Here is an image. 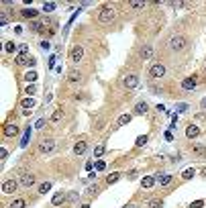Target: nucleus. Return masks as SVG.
<instances>
[{
    "instance_id": "f8f14e48",
    "label": "nucleus",
    "mask_w": 206,
    "mask_h": 208,
    "mask_svg": "<svg viewBox=\"0 0 206 208\" xmlns=\"http://www.w3.org/2000/svg\"><path fill=\"white\" fill-rule=\"evenodd\" d=\"M86 149H88V143H86V141H78V143L74 145V153H76V155L86 153Z\"/></svg>"
},
{
    "instance_id": "6ab92c4d",
    "label": "nucleus",
    "mask_w": 206,
    "mask_h": 208,
    "mask_svg": "<svg viewBox=\"0 0 206 208\" xmlns=\"http://www.w3.org/2000/svg\"><path fill=\"white\" fill-rule=\"evenodd\" d=\"M153 184H155V180H153V178H149V175L141 180V186H143V188H147V190H149V188H153Z\"/></svg>"
},
{
    "instance_id": "5701e85b",
    "label": "nucleus",
    "mask_w": 206,
    "mask_h": 208,
    "mask_svg": "<svg viewBox=\"0 0 206 208\" xmlns=\"http://www.w3.org/2000/svg\"><path fill=\"white\" fill-rule=\"evenodd\" d=\"M10 208H25V198H16V200H12Z\"/></svg>"
},
{
    "instance_id": "37998d69",
    "label": "nucleus",
    "mask_w": 206,
    "mask_h": 208,
    "mask_svg": "<svg viewBox=\"0 0 206 208\" xmlns=\"http://www.w3.org/2000/svg\"><path fill=\"white\" fill-rule=\"evenodd\" d=\"M68 200H69V202H76V200H78V192H69Z\"/></svg>"
},
{
    "instance_id": "ea45409f",
    "label": "nucleus",
    "mask_w": 206,
    "mask_h": 208,
    "mask_svg": "<svg viewBox=\"0 0 206 208\" xmlns=\"http://www.w3.org/2000/svg\"><path fill=\"white\" fill-rule=\"evenodd\" d=\"M29 133H31V129H27V133H25V137H23V141H21V145H27V141H29Z\"/></svg>"
},
{
    "instance_id": "a18cd8bd",
    "label": "nucleus",
    "mask_w": 206,
    "mask_h": 208,
    "mask_svg": "<svg viewBox=\"0 0 206 208\" xmlns=\"http://www.w3.org/2000/svg\"><path fill=\"white\" fill-rule=\"evenodd\" d=\"M35 92H37V88H35V86H27V94H29V96H31V94L35 96Z\"/></svg>"
},
{
    "instance_id": "8fccbe9b",
    "label": "nucleus",
    "mask_w": 206,
    "mask_h": 208,
    "mask_svg": "<svg viewBox=\"0 0 206 208\" xmlns=\"http://www.w3.org/2000/svg\"><path fill=\"white\" fill-rule=\"evenodd\" d=\"M123 208H137V206H133V204H126V206H123Z\"/></svg>"
},
{
    "instance_id": "e433bc0d",
    "label": "nucleus",
    "mask_w": 206,
    "mask_h": 208,
    "mask_svg": "<svg viewBox=\"0 0 206 208\" xmlns=\"http://www.w3.org/2000/svg\"><path fill=\"white\" fill-rule=\"evenodd\" d=\"M43 10H45V12H51V10H55V4H51V2H47L45 6H43Z\"/></svg>"
},
{
    "instance_id": "4468645a",
    "label": "nucleus",
    "mask_w": 206,
    "mask_h": 208,
    "mask_svg": "<svg viewBox=\"0 0 206 208\" xmlns=\"http://www.w3.org/2000/svg\"><path fill=\"white\" fill-rule=\"evenodd\" d=\"M21 14H23V16H29V19H33V21H37L39 10H35V8H23V10H21Z\"/></svg>"
},
{
    "instance_id": "a211bd4d",
    "label": "nucleus",
    "mask_w": 206,
    "mask_h": 208,
    "mask_svg": "<svg viewBox=\"0 0 206 208\" xmlns=\"http://www.w3.org/2000/svg\"><path fill=\"white\" fill-rule=\"evenodd\" d=\"M63 200H65V196H63V194L59 192V194H55V196H53L51 204H53V206H59V204H63Z\"/></svg>"
},
{
    "instance_id": "0eeeda50",
    "label": "nucleus",
    "mask_w": 206,
    "mask_h": 208,
    "mask_svg": "<svg viewBox=\"0 0 206 208\" xmlns=\"http://www.w3.org/2000/svg\"><path fill=\"white\" fill-rule=\"evenodd\" d=\"M196 84H198V76H190V78H186L182 82V88L184 90H194Z\"/></svg>"
},
{
    "instance_id": "1a4fd4ad",
    "label": "nucleus",
    "mask_w": 206,
    "mask_h": 208,
    "mask_svg": "<svg viewBox=\"0 0 206 208\" xmlns=\"http://www.w3.org/2000/svg\"><path fill=\"white\" fill-rule=\"evenodd\" d=\"M35 184V175L33 173H23L21 175V186H25V188H29V186Z\"/></svg>"
},
{
    "instance_id": "2eb2a0df",
    "label": "nucleus",
    "mask_w": 206,
    "mask_h": 208,
    "mask_svg": "<svg viewBox=\"0 0 206 208\" xmlns=\"http://www.w3.org/2000/svg\"><path fill=\"white\" fill-rule=\"evenodd\" d=\"M151 55H153V47L151 45H143L141 47V57L143 59H149Z\"/></svg>"
},
{
    "instance_id": "3c124183",
    "label": "nucleus",
    "mask_w": 206,
    "mask_h": 208,
    "mask_svg": "<svg viewBox=\"0 0 206 208\" xmlns=\"http://www.w3.org/2000/svg\"><path fill=\"white\" fill-rule=\"evenodd\" d=\"M82 208H90V204H84V206H82Z\"/></svg>"
},
{
    "instance_id": "79ce46f5",
    "label": "nucleus",
    "mask_w": 206,
    "mask_h": 208,
    "mask_svg": "<svg viewBox=\"0 0 206 208\" xmlns=\"http://www.w3.org/2000/svg\"><path fill=\"white\" fill-rule=\"evenodd\" d=\"M186 108H188V104H178V106H176V112H184Z\"/></svg>"
},
{
    "instance_id": "a19ab883",
    "label": "nucleus",
    "mask_w": 206,
    "mask_h": 208,
    "mask_svg": "<svg viewBox=\"0 0 206 208\" xmlns=\"http://www.w3.org/2000/svg\"><path fill=\"white\" fill-rule=\"evenodd\" d=\"M6 23H8V19H6V14L2 12V14H0V27H4Z\"/></svg>"
},
{
    "instance_id": "9b49d317",
    "label": "nucleus",
    "mask_w": 206,
    "mask_h": 208,
    "mask_svg": "<svg viewBox=\"0 0 206 208\" xmlns=\"http://www.w3.org/2000/svg\"><path fill=\"white\" fill-rule=\"evenodd\" d=\"M14 190H16V182H14V180H6V182L2 184V192H4V194H10Z\"/></svg>"
},
{
    "instance_id": "393cba45",
    "label": "nucleus",
    "mask_w": 206,
    "mask_h": 208,
    "mask_svg": "<svg viewBox=\"0 0 206 208\" xmlns=\"http://www.w3.org/2000/svg\"><path fill=\"white\" fill-rule=\"evenodd\" d=\"M31 29L37 31V33H43V29H45V27L41 25V21H33V23H31Z\"/></svg>"
},
{
    "instance_id": "09e8293b",
    "label": "nucleus",
    "mask_w": 206,
    "mask_h": 208,
    "mask_svg": "<svg viewBox=\"0 0 206 208\" xmlns=\"http://www.w3.org/2000/svg\"><path fill=\"white\" fill-rule=\"evenodd\" d=\"M200 104H202V108H206V98H204V100H202Z\"/></svg>"
},
{
    "instance_id": "cd10ccee",
    "label": "nucleus",
    "mask_w": 206,
    "mask_h": 208,
    "mask_svg": "<svg viewBox=\"0 0 206 208\" xmlns=\"http://www.w3.org/2000/svg\"><path fill=\"white\" fill-rule=\"evenodd\" d=\"M25 80H27V82H35V80H37V71H35V69H33V71H27Z\"/></svg>"
},
{
    "instance_id": "423d86ee",
    "label": "nucleus",
    "mask_w": 206,
    "mask_h": 208,
    "mask_svg": "<svg viewBox=\"0 0 206 208\" xmlns=\"http://www.w3.org/2000/svg\"><path fill=\"white\" fill-rule=\"evenodd\" d=\"M123 84H125V88H129V90H135V88L139 86V76L137 74H129Z\"/></svg>"
},
{
    "instance_id": "de8ad7c7",
    "label": "nucleus",
    "mask_w": 206,
    "mask_h": 208,
    "mask_svg": "<svg viewBox=\"0 0 206 208\" xmlns=\"http://www.w3.org/2000/svg\"><path fill=\"white\" fill-rule=\"evenodd\" d=\"M35 63H37V61H35V57L29 59V68H35Z\"/></svg>"
},
{
    "instance_id": "dca6fc26",
    "label": "nucleus",
    "mask_w": 206,
    "mask_h": 208,
    "mask_svg": "<svg viewBox=\"0 0 206 208\" xmlns=\"http://www.w3.org/2000/svg\"><path fill=\"white\" fill-rule=\"evenodd\" d=\"M23 108L25 110H31V108H35V98L33 96H27L23 100Z\"/></svg>"
},
{
    "instance_id": "f257e3e1",
    "label": "nucleus",
    "mask_w": 206,
    "mask_h": 208,
    "mask_svg": "<svg viewBox=\"0 0 206 208\" xmlns=\"http://www.w3.org/2000/svg\"><path fill=\"white\" fill-rule=\"evenodd\" d=\"M115 16H116L115 8H110V6H102V8L98 10V23L108 25V23H112V21H115Z\"/></svg>"
},
{
    "instance_id": "a878e982",
    "label": "nucleus",
    "mask_w": 206,
    "mask_h": 208,
    "mask_svg": "<svg viewBox=\"0 0 206 208\" xmlns=\"http://www.w3.org/2000/svg\"><path fill=\"white\" fill-rule=\"evenodd\" d=\"M149 208H163V200H161V198L151 200V202H149Z\"/></svg>"
},
{
    "instance_id": "412c9836",
    "label": "nucleus",
    "mask_w": 206,
    "mask_h": 208,
    "mask_svg": "<svg viewBox=\"0 0 206 208\" xmlns=\"http://www.w3.org/2000/svg\"><path fill=\"white\" fill-rule=\"evenodd\" d=\"M61 116H63V110H61V108H57V110L51 114V123H59V120H61Z\"/></svg>"
},
{
    "instance_id": "bb28decb",
    "label": "nucleus",
    "mask_w": 206,
    "mask_h": 208,
    "mask_svg": "<svg viewBox=\"0 0 206 208\" xmlns=\"http://www.w3.org/2000/svg\"><path fill=\"white\" fill-rule=\"evenodd\" d=\"M157 180H159L161 186H170V184H172V175H159Z\"/></svg>"
},
{
    "instance_id": "c756f323",
    "label": "nucleus",
    "mask_w": 206,
    "mask_h": 208,
    "mask_svg": "<svg viewBox=\"0 0 206 208\" xmlns=\"http://www.w3.org/2000/svg\"><path fill=\"white\" fill-rule=\"evenodd\" d=\"M29 59L31 57H27V55H19V57H16V63H19V65H25V63L29 65Z\"/></svg>"
},
{
    "instance_id": "7c9ffc66",
    "label": "nucleus",
    "mask_w": 206,
    "mask_h": 208,
    "mask_svg": "<svg viewBox=\"0 0 206 208\" xmlns=\"http://www.w3.org/2000/svg\"><path fill=\"white\" fill-rule=\"evenodd\" d=\"M96 194H100V188L98 186H90L88 188V196H96Z\"/></svg>"
},
{
    "instance_id": "473e14b6",
    "label": "nucleus",
    "mask_w": 206,
    "mask_h": 208,
    "mask_svg": "<svg viewBox=\"0 0 206 208\" xmlns=\"http://www.w3.org/2000/svg\"><path fill=\"white\" fill-rule=\"evenodd\" d=\"M143 6H145L143 0H133V2H131V8H143Z\"/></svg>"
},
{
    "instance_id": "c03bdc74",
    "label": "nucleus",
    "mask_w": 206,
    "mask_h": 208,
    "mask_svg": "<svg viewBox=\"0 0 206 208\" xmlns=\"http://www.w3.org/2000/svg\"><path fill=\"white\" fill-rule=\"evenodd\" d=\"M194 153L202 155V153H204V147H202V145H196V147H194Z\"/></svg>"
},
{
    "instance_id": "20e7f679",
    "label": "nucleus",
    "mask_w": 206,
    "mask_h": 208,
    "mask_svg": "<svg viewBox=\"0 0 206 208\" xmlns=\"http://www.w3.org/2000/svg\"><path fill=\"white\" fill-rule=\"evenodd\" d=\"M167 74V68L163 65V63H153L151 68H149V76L151 78H163Z\"/></svg>"
},
{
    "instance_id": "aec40b11",
    "label": "nucleus",
    "mask_w": 206,
    "mask_h": 208,
    "mask_svg": "<svg viewBox=\"0 0 206 208\" xmlns=\"http://www.w3.org/2000/svg\"><path fill=\"white\" fill-rule=\"evenodd\" d=\"M51 182H43V184L39 186V194H47V192H49V190H51Z\"/></svg>"
},
{
    "instance_id": "c85d7f7f",
    "label": "nucleus",
    "mask_w": 206,
    "mask_h": 208,
    "mask_svg": "<svg viewBox=\"0 0 206 208\" xmlns=\"http://www.w3.org/2000/svg\"><path fill=\"white\" fill-rule=\"evenodd\" d=\"M4 49H6V53H12V51L16 49V45H14L12 41H6V43H4Z\"/></svg>"
},
{
    "instance_id": "58836bf2",
    "label": "nucleus",
    "mask_w": 206,
    "mask_h": 208,
    "mask_svg": "<svg viewBox=\"0 0 206 208\" xmlns=\"http://www.w3.org/2000/svg\"><path fill=\"white\" fill-rule=\"evenodd\" d=\"M202 204H204L202 200H194V202L190 204V208H202Z\"/></svg>"
},
{
    "instance_id": "f03ea898",
    "label": "nucleus",
    "mask_w": 206,
    "mask_h": 208,
    "mask_svg": "<svg viewBox=\"0 0 206 208\" xmlns=\"http://www.w3.org/2000/svg\"><path fill=\"white\" fill-rule=\"evenodd\" d=\"M186 45H188V39H186V35H173L172 41H170V47H172L173 51H184L186 49Z\"/></svg>"
},
{
    "instance_id": "49530a36",
    "label": "nucleus",
    "mask_w": 206,
    "mask_h": 208,
    "mask_svg": "<svg viewBox=\"0 0 206 208\" xmlns=\"http://www.w3.org/2000/svg\"><path fill=\"white\" fill-rule=\"evenodd\" d=\"M43 125H45V120H43V118H39V120L35 123V129H41V127H43Z\"/></svg>"
},
{
    "instance_id": "f3484780",
    "label": "nucleus",
    "mask_w": 206,
    "mask_h": 208,
    "mask_svg": "<svg viewBox=\"0 0 206 208\" xmlns=\"http://www.w3.org/2000/svg\"><path fill=\"white\" fill-rule=\"evenodd\" d=\"M147 102H137V106H135V112H137V114H145V112H147Z\"/></svg>"
},
{
    "instance_id": "f704fd0d",
    "label": "nucleus",
    "mask_w": 206,
    "mask_h": 208,
    "mask_svg": "<svg viewBox=\"0 0 206 208\" xmlns=\"http://www.w3.org/2000/svg\"><path fill=\"white\" fill-rule=\"evenodd\" d=\"M94 165H96V169H98V172H102L104 167H106V163H104V161H102V159H98V161L94 163Z\"/></svg>"
},
{
    "instance_id": "6e6552de",
    "label": "nucleus",
    "mask_w": 206,
    "mask_h": 208,
    "mask_svg": "<svg viewBox=\"0 0 206 208\" xmlns=\"http://www.w3.org/2000/svg\"><path fill=\"white\" fill-rule=\"evenodd\" d=\"M198 135H200L198 125H188V127H186V137H188V139H196Z\"/></svg>"
},
{
    "instance_id": "c9c22d12",
    "label": "nucleus",
    "mask_w": 206,
    "mask_h": 208,
    "mask_svg": "<svg viewBox=\"0 0 206 208\" xmlns=\"http://www.w3.org/2000/svg\"><path fill=\"white\" fill-rule=\"evenodd\" d=\"M29 53V47L27 45H19V55H27Z\"/></svg>"
},
{
    "instance_id": "ddd939ff",
    "label": "nucleus",
    "mask_w": 206,
    "mask_h": 208,
    "mask_svg": "<svg viewBox=\"0 0 206 208\" xmlns=\"http://www.w3.org/2000/svg\"><path fill=\"white\" fill-rule=\"evenodd\" d=\"M14 135H19V127L16 125H6L4 127V137H14Z\"/></svg>"
},
{
    "instance_id": "4c0bfd02",
    "label": "nucleus",
    "mask_w": 206,
    "mask_h": 208,
    "mask_svg": "<svg viewBox=\"0 0 206 208\" xmlns=\"http://www.w3.org/2000/svg\"><path fill=\"white\" fill-rule=\"evenodd\" d=\"M102 153H104V147H102V145H98V147L94 149V155H96V157H100Z\"/></svg>"
},
{
    "instance_id": "2f4dec72",
    "label": "nucleus",
    "mask_w": 206,
    "mask_h": 208,
    "mask_svg": "<svg viewBox=\"0 0 206 208\" xmlns=\"http://www.w3.org/2000/svg\"><path fill=\"white\" fill-rule=\"evenodd\" d=\"M194 173H196V169H186V172L182 173V178L184 180H190V178H194Z\"/></svg>"
},
{
    "instance_id": "b1692460",
    "label": "nucleus",
    "mask_w": 206,
    "mask_h": 208,
    "mask_svg": "<svg viewBox=\"0 0 206 208\" xmlns=\"http://www.w3.org/2000/svg\"><path fill=\"white\" fill-rule=\"evenodd\" d=\"M126 123H131V114H123L118 118V123H116V127H125Z\"/></svg>"
},
{
    "instance_id": "72a5a7b5",
    "label": "nucleus",
    "mask_w": 206,
    "mask_h": 208,
    "mask_svg": "<svg viewBox=\"0 0 206 208\" xmlns=\"http://www.w3.org/2000/svg\"><path fill=\"white\" fill-rule=\"evenodd\" d=\"M147 135H141V137L137 139V143H135V145H137V147H141V145H145V143H147Z\"/></svg>"
},
{
    "instance_id": "39448f33",
    "label": "nucleus",
    "mask_w": 206,
    "mask_h": 208,
    "mask_svg": "<svg viewBox=\"0 0 206 208\" xmlns=\"http://www.w3.org/2000/svg\"><path fill=\"white\" fill-rule=\"evenodd\" d=\"M53 149H55V141L51 137H45V139L39 141V151H41V153H51Z\"/></svg>"
},
{
    "instance_id": "4be33fe9",
    "label": "nucleus",
    "mask_w": 206,
    "mask_h": 208,
    "mask_svg": "<svg viewBox=\"0 0 206 208\" xmlns=\"http://www.w3.org/2000/svg\"><path fill=\"white\" fill-rule=\"evenodd\" d=\"M118 180H120V173L115 172V173H110V175L106 178V184H115V182H118Z\"/></svg>"
},
{
    "instance_id": "7ed1b4c3",
    "label": "nucleus",
    "mask_w": 206,
    "mask_h": 208,
    "mask_svg": "<svg viewBox=\"0 0 206 208\" xmlns=\"http://www.w3.org/2000/svg\"><path fill=\"white\" fill-rule=\"evenodd\" d=\"M84 55H86V49L82 45H74L71 51H69V59H71L74 63H80L82 59H84Z\"/></svg>"
},
{
    "instance_id": "9d476101",
    "label": "nucleus",
    "mask_w": 206,
    "mask_h": 208,
    "mask_svg": "<svg viewBox=\"0 0 206 208\" xmlns=\"http://www.w3.org/2000/svg\"><path fill=\"white\" fill-rule=\"evenodd\" d=\"M80 80H82L80 71H78V69H69V74H68V82L69 84H78Z\"/></svg>"
}]
</instances>
